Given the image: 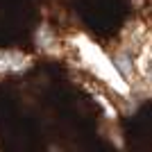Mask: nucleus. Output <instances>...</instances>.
<instances>
[{
    "instance_id": "obj_1",
    "label": "nucleus",
    "mask_w": 152,
    "mask_h": 152,
    "mask_svg": "<svg viewBox=\"0 0 152 152\" xmlns=\"http://www.w3.org/2000/svg\"><path fill=\"white\" fill-rule=\"evenodd\" d=\"M80 48H82V52H84V57L89 59L91 61V66H95V70H98V73H100V75H104L109 80V84H114L116 89H125V86H123V80H121V75H118V73H116V68L114 66H111V64H109V59L104 57V55H102L100 50H98V48H95V45H91V43H84V45H80Z\"/></svg>"
}]
</instances>
